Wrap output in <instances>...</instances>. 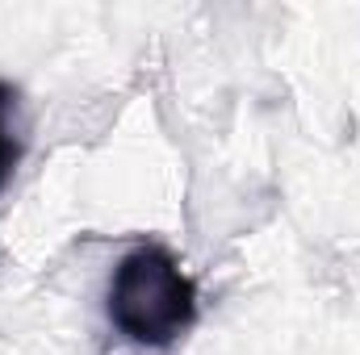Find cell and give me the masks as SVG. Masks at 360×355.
<instances>
[{
	"label": "cell",
	"mask_w": 360,
	"mask_h": 355,
	"mask_svg": "<svg viewBox=\"0 0 360 355\" xmlns=\"http://www.w3.org/2000/svg\"><path fill=\"white\" fill-rule=\"evenodd\" d=\"M105 314L126 343L164 351L197 326V284L168 247L139 243L109 276Z\"/></svg>",
	"instance_id": "obj_1"
},
{
	"label": "cell",
	"mask_w": 360,
	"mask_h": 355,
	"mask_svg": "<svg viewBox=\"0 0 360 355\" xmlns=\"http://www.w3.org/2000/svg\"><path fill=\"white\" fill-rule=\"evenodd\" d=\"M30 151V121H25V100L13 80L0 76V192L8 188L13 172L21 168Z\"/></svg>",
	"instance_id": "obj_2"
}]
</instances>
